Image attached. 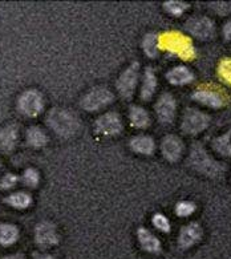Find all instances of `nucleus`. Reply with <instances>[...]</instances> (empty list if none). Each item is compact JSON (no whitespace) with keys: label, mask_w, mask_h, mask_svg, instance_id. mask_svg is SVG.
<instances>
[{"label":"nucleus","mask_w":231,"mask_h":259,"mask_svg":"<svg viewBox=\"0 0 231 259\" xmlns=\"http://www.w3.org/2000/svg\"><path fill=\"white\" fill-rule=\"evenodd\" d=\"M47 124L60 137H72L80 128V121L75 113L64 108H54L47 116Z\"/></svg>","instance_id":"obj_1"},{"label":"nucleus","mask_w":231,"mask_h":259,"mask_svg":"<svg viewBox=\"0 0 231 259\" xmlns=\"http://www.w3.org/2000/svg\"><path fill=\"white\" fill-rule=\"evenodd\" d=\"M189 163L193 169H196L197 171L205 174L207 177H219L224 171L223 165L211 158L209 153L201 145L193 146L190 156H189Z\"/></svg>","instance_id":"obj_2"},{"label":"nucleus","mask_w":231,"mask_h":259,"mask_svg":"<svg viewBox=\"0 0 231 259\" xmlns=\"http://www.w3.org/2000/svg\"><path fill=\"white\" fill-rule=\"evenodd\" d=\"M158 48L166 50L171 54H175L181 57L182 60H192L196 56L193 48L192 40L178 32H169L161 35L158 39Z\"/></svg>","instance_id":"obj_3"},{"label":"nucleus","mask_w":231,"mask_h":259,"mask_svg":"<svg viewBox=\"0 0 231 259\" xmlns=\"http://www.w3.org/2000/svg\"><path fill=\"white\" fill-rule=\"evenodd\" d=\"M114 96L108 88L96 87L92 88L81 99V108L86 112H97L113 103Z\"/></svg>","instance_id":"obj_4"},{"label":"nucleus","mask_w":231,"mask_h":259,"mask_svg":"<svg viewBox=\"0 0 231 259\" xmlns=\"http://www.w3.org/2000/svg\"><path fill=\"white\" fill-rule=\"evenodd\" d=\"M44 108L43 95L36 89H28L19 96L18 109L25 117H36Z\"/></svg>","instance_id":"obj_5"},{"label":"nucleus","mask_w":231,"mask_h":259,"mask_svg":"<svg viewBox=\"0 0 231 259\" xmlns=\"http://www.w3.org/2000/svg\"><path fill=\"white\" fill-rule=\"evenodd\" d=\"M138 72L140 64L138 63H133L120 75L117 82H116V87H117L118 93H120V96L122 99L130 100L133 97L137 82H138Z\"/></svg>","instance_id":"obj_6"},{"label":"nucleus","mask_w":231,"mask_h":259,"mask_svg":"<svg viewBox=\"0 0 231 259\" xmlns=\"http://www.w3.org/2000/svg\"><path fill=\"white\" fill-rule=\"evenodd\" d=\"M95 131L105 137H113V136L120 135L122 131V120L120 114L114 113V112H108V113L100 116L95 121Z\"/></svg>","instance_id":"obj_7"},{"label":"nucleus","mask_w":231,"mask_h":259,"mask_svg":"<svg viewBox=\"0 0 231 259\" xmlns=\"http://www.w3.org/2000/svg\"><path fill=\"white\" fill-rule=\"evenodd\" d=\"M186 29L197 39L209 40L215 35V25L206 16H193L186 22Z\"/></svg>","instance_id":"obj_8"},{"label":"nucleus","mask_w":231,"mask_h":259,"mask_svg":"<svg viewBox=\"0 0 231 259\" xmlns=\"http://www.w3.org/2000/svg\"><path fill=\"white\" fill-rule=\"evenodd\" d=\"M210 117L206 113L197 109L186 110L182 120V131L188 135H198L209 126Z\"/></svg>","instance_id":"obj_9"},{"label":"nucleus","mask_w":231,"mask_h":259,"mask_svg":"<svg viewBox=\"0 0 231 259\" xmlns=\"http://www.w3.org/2000/svg\"><path fill=\"white\" fill-rule=\"evenodd\" d=\"M156 114L161 122L171 124L175 117L174 97L169 95V93H164L156 104Z\"/></svg>","instance_id":"obj_10"},{"label":"nucleus","mask_w":231,"mask_h":259,"mask_svg":"<svg viewBox=\"0 0 231 259\" xmlns=\"http://www.w3.org/2000/svg\"><path fill=\"white\" fill-rule=\"evenodd\" d=\"M35 238L37 245L48 247V246H54L59 242V235L57 230L54 224H51L48 221L40 222L35 229Z\"/></svg>","instance_id":"obj_11"},{"label":"nucleus","mask_w":231,"mask_h":259,"mask_svg":"<svg viewBox=\"0 0 231 259\" xmlns=\"http://www.w3.org/2000/svg\"><path fill=\"white\" fill-rule=\"evenodd\" d=\"M161 152L170 162H177L183 152V144L177 136H166L161 144Z\"/></svg>","instance_id":"obj_12"},{"label":"nucleus","mask_w":231,"mask_h":259,"mask_svg":"<svg viewBox=\"0 0 231 259\" xmlns=\"http://www.w3.org/2000/svg\"><path fill=\"white\" fill-rule=\"evenodd\" d=\"M202 238V227L198 224H190L186 225L179 231V237H178V245L182 248H189L198 243Z\"/></svg>","instance_id":"obj_13"},{"label":"nucleus","mask_w":231,"mask_h":259,"mask_svg":"<svg viewBox=\"0 0 231 259\" xmlns=\"http://www.w3.org/2000/svg\"><path fill=\"white\" fill-rule=\"evenodd\" d=\"M193 100L210 108H220L226 104L223 95H220L217 91H209V89H198L197 92L193 93Z\"/></svg>","instance_id":"obj_14"},{"label":"nucleus","mask_w":231,"mask_h":259,"mask_svg":"<svg viewBox=\"0 0 231 259\" xmlns=\"http://www.w3.org/2000/svg\"><path fill=\"white\" fill-rule=\"evenodd\" d=\"M18 142V126L16 125H7L0 131V150L4 153H10L15 149Z\"/></svg>","instance_id":"obj_15"},{"label":"nucleus","mask_w":231,"mask_h":259,"mask_svg":"<svg viewBox=\"0 0 231 259\" xmlns=\"http://www.w3.org/2000/svg\"><path fill=\"white\" fill-rule=\"evenodd\" d=\"M137 238H138L140 245L145 251L153 252V254L161 251V242L158 241V238L152 234L145 227H140L137 230Z\"/></svg>","instance_id":"obj_16"},{"label":"nucleus","mask_w":231,"mask_h":259,"mask_svg":"<svg viewBox=\"0 0 231 259\" xmlns=\"http://www.w3.org/2000/svg\"><path fill=\"white\" fill-rule=\"evenodd\" d=\"M167 81L171 82L173 85H185L193 81L194 75L193 72L186 67H174L173 69L166 73Z\"/></svg>","instance_id":"obj_17"},{"label":"nucleus","mask_w":231,"mask_h":259,"mask_svg":"<svg viewBox=\"0 0 231 259\" xmlns=\"http://www.w3.org/2000/svg\"><path fill=\"white\" fill-rule=\"evenodd\" d=\"M130 148L134 153L144 154V156H150L154 152V141L149 136H135L130 140Z\"/></svg>","instance_id":"obj_18"},{"label":"nucleus","mask_w":231,"mask_h":259,"mask_svg":"<svg viewBox=\"0 0 231 259\" xmlns=\"http://www.w3.org/2000/svg\"><path fill=\"white\" fill-rule=\"evenodd\" d=\"M157 88V77L156 73L152 68H146L144 73L143 87H141V99L144 101H149L154 96Z\"/></svg>","instance_id":"obj_19"},{"label":"nucleus","mask_w":231,"mask_h":259,"mask_svg":"<svg viewBox=\"0 0 231 259\" xmlns=\"http://www.w3.org/2000/svg\"><path fill=\"white\" fill-rule=\"evenodd\" d=\"M129 120H130V124H132L134 128H138V129H144L150 125L149 113H148L144 108L137 107V105L130 108V112H129Z\"/></svg>","instance_id":"obj_20"},{"label":"nucleus","mask_w":231,"mask_h":259,"mask_svg":"<svg viewBox=\"0 0 231 259\" xmlns=\"http://www.w3.org/2000/svg\"><path fill=\"white\" fill-rule=\"evenodd\" d=\"M19 230L10 224H0V245L10 246L18 241Z\"/></svg>","instance_id":"obj_21"},{"label":"nucleus","mask_w":231,"mask_h":259,"mask_svg":"<svg viewBox=\"0 0 231 259\" xmlns=\"http://www.w3.org/2000/svg\"><path fill=\"white\" fill-rule=\"evenodd\" d=\"M4 201L15 209H27L32 203V197L25 192H16L7 197Z\"/></svg>","instance_id":"obj_22"},{"label":"nucleus","mask_w":231,"mask_h":259,"mask_svg":"<svg viewBox=\"0 0 231 259\" xmlns=\"http://www.w3.org/2000/svg\"><path fill=\"white\" fill-rule=\"evenodd\" d=\"M27 142L33 148H41V146L47 145L48 137H47L45 132L40 129L39 126H31L27 131Z\"/></svg>","instance_id":"obj_23"},{"label":"nucleus","mask_w":231,"mask_h":259,"mask_svg":"<svg viewBox=\"0 0 231 259\" xmlns=\"http://www.w3.org/2000/svg\"><path fill=\"white\" fill-rule=\"evenodd\" d=\"M213 148L215 152L219 153L220 156L231 157V133L230 132L214 140Z\"/></svg>","instance_id":"obj_24"},{"label":"nucleus","mask_w":231,"mask_h":259,"mask_svg":"<svg viewBox=\"0 0 231 259\" xmlns=\"http://www.w3.org/2000/svg\"><path fill=\"white\" fill-rule=\"evenodd\" d=\"M143 48L145 55L150 59H156L158 55V37L154 33H148L143 40Z\"/></svg>","instance_id":"obj_25"},{"label":"nucleus","mask_w":231,"mask_h":259,"mask_svg":"<svg viewBox=\"0 0 231 259\" xmlns=\"http://www.w3.org/2000/svg\"><path fill=\"white\" fill-rule=\"evenodd\" d=\"M164 8L166 12L171 15V16H181L183 12L189 8V4L185 2H177V0H171V2H166L164 4Z\"/></svg>","instance_id":"obj_26"},{"label":"nucleus","mask_w":231,"mask_h":259,"mask_svg":"<svg viewBox=\"0 0 231 259\" xmlns=\"http://www.w3.org/2000/svg\"><path fill=\"white\" fill-rule=\"evenodd\" d=\"M22 181L23 184H24L25 186H28V188H36L40 181L39 171L36 170V169H33V167H29V169H27V170L24 171V174H23Z\"/></svg>","instance_id":"obj_27"},{"label":"nucleus","mask_w":231,"mask_h":259,"mask_svg":"<svg viewBox=\"0 0 231 259\" xmlns=\"http://www.w3.org/2000/svg\"><path fill=\"white\" fill-rule=\"evenodd\" d=\"M196 211V205L190 201H181L175 206V213L179 217H189Z\"/></svg>","instance_id":"obj_28"},{"label":"nucleus","mask_w":231,"mask_h":259,"mask_svg":"<svg viewBox=\"0 0 231 259\" xmlns=\"http://www.w3.org/2000/svg\"><path fill=\"white\" fill-rule=\"evenodd\" d=\"M218 72H219L220 77L223 78L228 85H231V59H223L220 61Z\"/></svg>","instance_id":"obj_29"},{"label":"nucleus","mask_w":231,"mask_h":259,"mask_svg":"<svg viewBox=\"0 0 231 259\" xmlns=\"http://www.w3.org/2000/svg\"><path fill=\"white\" fill-rule=\"evenodd\" d=\"M153 225L162 233H169L170 231V222L164 214H154Z\"/></svg>","instance_id":"obj_30"},{"label":"nucleus","mask_w":231,"mask_h":259,"mask_svg":"<svg viewBox=\"0 0 231 259\" xmlns=\"http://www.w3.org/2000/svg\"><path fill=\"white\" fill-rule=\"evenodd\" d=\"M210 8L213 11L217 12L218 15H230L231 14V2L226 3V2H215V3H210Z\"/></svg>","instance_id":"obj_31"},{"label":"nucleus","mask_w":231,"mask_h":259,"mask_svg":"<svg viewBox=\"0 0 231 259\" xmlns=\"http://www.w3.org/2000/svg\"><path fill=\"white\" fill-rule=\"evenodd\" d=\"M19 178L12 173H7L2 180H0V189L3 190H8V189H12L15 185L18 184Z\"/></svg>","instance_id":"obj_32"},{"label":"nucleus","mask_w":231,"mask_h":259,"mask_svg":"<svg viewBox=\"0 0 231 259\" xmlns=\"http://www.w3.org/2000/svg\"><path fill=\"white\" fill-rule=\"evenodd\" d=\"M223 36H224V39H226V40H231V20L224 24Z\"/></svg>","instance_id":"obj_33"},{"label":"nucleus","mask_w":231,"mask_h":259,"mask_svg":"<svg viewBox=\"0 0 231 259\" xmlns=\"http://www.w3.org/2000/svg\"><path fill=\"white\" fill-rule=\"evenodd\" d=\"M2 259H24V256L20 255V254H15V255H8V256H4Z\"/></svg>","instance_id":"obj_34"},{"label":"nucleus","mask_w":231,"mask_h":259,"mask_svg":"<svg viewBox=\"0 0 231 259\" xmlns=\"http://www.w3.org/2000/svg\"><path fill=\"white\" fill-rule=\"evenodd\" d=\"M36 259H56V258L52 255H40V256H37Z\"/></svg>","instance_id":"obj_35"}]
</instances>
